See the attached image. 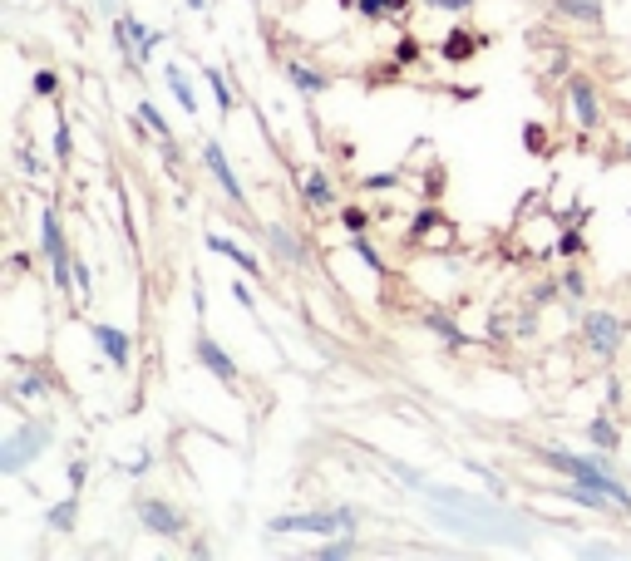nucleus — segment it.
Wrapping results in <instances>:
<instances>
[{"label": "nucleus", "mask_w": 631, "mask_h": 561, "mask_svg": "<svg viewBox=\"0 0 631 561\" xmlns=\"http://www.w3.org/2000/svg\"><path fill=\"white\" fill-rule=\"evenodd\" d=\"M547 463L553 468H562L567 477H572V483H587V487H597V493H607L611 498V508H631V498H627V487L617 483V477H607L602 473V458H572V453H562V448H553V453H547Z\"/></svg>", "instance_id": "1"}, {"label": "nucleus", "mask_w": 631, "mask_h": 561, "mask_svg": "<svg viewBox=\"0 0 631 561\" xmlns=\"http://www.w3.org/2000/svg\"><path fill=\"white\" fill-rule=\"evenodd\" d=\"M355 527V512L351 508H336V512H296V517H271L267 532L271 537H281V532H316V537H326V532H351Z\"/></svg>", "instance_id": "2"}, {"label": "nucleus", "mask_w": 631, "mask_h": 561, "mask_svg": "<svg viewBox=\"0 0 631 561\" xmlns=\"http://www.w3.org/2000/svg\"><path fill=\"white\" fill-rule=\"evenodd\" d=\"M50 438H54V434H50V424H20L11 438H5V444H0V468H5V473H20L25 458L40 453V448L50 444Z\"/></svg>", "instance_id": "3"}, {"label": "nucleus", "mask_w": 631, "mask_h": 561, "mask_svg": "<svg viewBox=\"0 0 631 561\" xmlns=\"http://www.w3.org/2000/svg\"><path fill=\"white\" fill-rule=\"evenodd\" d=\"M40 242H44V261H50L54 281H60V286H69V281H75V266H69L65 236H60V217H54L50 207L40 212Z\"/></svg>", "instance_id": "4"}, {"label": "nucleus", "mask_w": 631, "mask_h": 561, "mask_svg": "<svg viewBox=\"0 0 631 561\" xmlns=\"http://www.w3.org/2000/svg\"><path fill=\"white\" fill-rule=\"evenodd\" d=\"M139 522L153 532V537H182V512L178 508H168L163 498H139Z\"/></svg>", "instance_id": "5"}, {"label": "nucleus", "mask_w": 631, "mask_h": 561, "mask_svg": "<svg viewBox=\"0 0 631 561\" xmlns=\"http://www.w3.org/2000/svg\"><path fill=\"white\" fill-rule=\"evenodd\" d=\"M582 335H587L592 355H611V349L621 345V320L611 316V310H592V316L582 320Z\"/></svg>", "instance_id": "6"}, {"label": "nucleus", "mask_w": 631, "mask_h": 561, "mask_svg": "<svg viewBox=\"0 0 631 561\" xmlns=\"http://www.w3.org/2000/svg\"><path fill=\"white\" fill-rule=\"evenodd\" d=\"M193 355H198V360H203L207 370L217 374V380L227 384V389H232V384H237V365L227 360L222 349H217V340H213V335H198V340H193Z\"/></svg>", "instance_id": "7"}, {"label": "nucleus", "mask_w": 631, "mask_h": 561, "mask_svg": "<svg viewBox=\"0 0 631 561\" xmlns=\"http://www.w3.org/2000/svg\"><path fill=\"white\" fill-rule=\"evenodd\" d=\"M203 158H207V168H213V178L222 182V192L237 202V207H242V202H247V192H242V182H237V172L227 168V153H222V143H207V148H203Z\"/></svg>", "instance_id": "8"}, {"label": "nucleus", "mask_w": 631, "mask_h": 561, "mask_svg": "<svg viewBox=\"0 0 631 561\" xmlns=\"http://www.w3.org/2000/svg\"><path fill=\"white\" fill-rule=\"evenodd\" d=\"M94 340H99V349H104V360H114L118 370L129 365L133 345H129V335H124V330H114V325H94Z\"/></svg>", "instance_id": "9"}, {"label": "nucleus", "mask_w": 631, "mask_h": 561, "mask_svg": "<svg viewBox=\"0 0 631 561\" xmlns=\"http://www.w3.org/2000/svg\"><path fill=\"white\" fill-rule=\"evenodd\" d=\"M287 79H291V84H296V89H301V94H306V99H316V94H321V89H326V75H316V69H306V64H301V60H287Z\"/></svg>", "instance_id": "10"}, {"label": "nucleus", "mask_w": 631, "mask_h": 561, "mask_svg": "<svg viewBox=\"0 0 631 561\" xmlns=\"http://www.w3.org/2000/svg\"><path fill=\"white\" fill-rule=\"evenodd\" d=\"M139 118H143V124L153 128V133H158V143H163V153H168V163L178 158V148H173V128H168V118H163L158 108L149 104V99H143V104H139Z\"/></svg>", "instance_id": "11"}, {"label": "nucleus", "mask_w": 631, "mask_h": 561, "mask_svg": "<svg viewBox=\"0 0 631 561\" xmlns=\"http://www.w3.org/2000/svg\"><path fill=\"white\" fill-rule=\"evenodd\" d=\"M207 246H213V252H222V256H232V261L242 266L247 276H257V271H262V261H257V256H252V252H242V246H237V242H227V236H207Z\"/></svg>", "instance_id": "12"}, {"label": "nucleus", "mask_w": 631, "mask_h": 561, "mask_svg": "<svg viewBox=\"0 0 631 561\" xmlns=\"http://www.w3.org/2000/svg\"><path fill=\"white\" fill-rule=\"evenodd\" d=\"M572 108H578V124L582 128L597 124V94H592V84H582V79L572 84Z\"/></svg>", "instance_id": "13"}, {"label": "nucleus", "mask_w": 631, "mask_h": 561, "mask_svg": "<svg viewBox=\"0 0 631 561\" xmlns=\"http://www.w3.org/2000/svg\"><path fill=\"white\" fill-rule=\"evenodd\" d=\"M301 197H306L311 207H326V202H331V178H326V172H306V182H301Z\"/></svg>", "instance_id": "14"}, {"label": "nucleus", "mask_w": 631, "mask_h": 561, "mask_svg": "<svg viewBox=\"0 0 631 561\" xmlns=\"http://www.w3.org/2000/svg\"><path fill=\"white\" fill-rule=\"evenodd\" d=\"M168 89L178 94V104L188 108V114H198V99H193V89H188V75H182L178 64H168Z\"/></svg>", "instance_id": "15"}, {"label": "nucleus", "mask_w": 631, "mask_h": 561, "mask_svg": "<svg viewBox=\"0 0 631 561\" xmlns=\"http://www.w3.org/2000/svg\"><path fill=\"white\" fill-rule=\"evenodd\" d=\"M557 11L578 15V20H592V25L602 20V5H597V0H557Z\"/></svg>", "instance_id": "16"}, {"label": "nucleus", "mask_w": 631, "mask_h": 561, "mask_svg": "<svg viewBox=\"0 0 631 561\" xmlns=\"http://www.w3.org/2000/svg\"><path fill=\"white\" fill-rule=\"evenodd\" d=\"M405 0H355V11L365 15V20H380V15H395Z\"/></svg>", "instance_id": "17"}, {"label": "nucleus", "mask_w": 631, "mask_h": 561, "mask_svg": "<svg viewBox=\"0 0 631 561\" xmlns=\"http://www.w3.org/2000/svg\"><path fill=\"white\" fill-rule=\"evenodd\" d=\"M207 84H213V99H217V114H232V89L217 69H207Z\"/></svg>", "instance_id": "18"}, {"label": "nucleus", "mask_w": 631, "mask_h": 561, "mask_svg": "<svg viewBox=\"0 0 631 561\" xmlns=\"http://www.w3.org/2000/svg\"><path fill=\"white\" fill-rule=\"evenodd\" d=\"M429 330H439V335L449 340V345H464V330L454 325L449 316H439V310H429Z\"/></svg>", "instance_id": "19"}, {"label": "nucleus", "mask_w": 631, "mask_h": 561, "mask_svg": "<svg viewBox=\"0 0 631 561\" xmlns=\"http://www.w3.org/2000/svg\"><path fill=\"white\" fill-rule=\"evenodd\" d=\"M75 508H79V498L60 502V508H54V512H50V517H44V522H50L54 532H69V522H75Z\"/></svg>", "instance_id": "20"}, {"label": "nucleus", "mask_w": 631, "mask_h": 561, "mask_svg": "<svg viewBox=\"0 0 631 561\" xmlns=\"http://www.w3.org/2000/svg\"><path fill=\"white\" fill-rule=\"evenodd\" d=\"M587 438H592V444H602V448H611V444H617V429H611L607 419H592V424H587Z\"/></svg>", "instance_id": "21"}, {"label": "nucleus", "mask_w": 631, "mask_h": 561, "mask_svg": "<svg viewBox=\"0 0 631 561\" xmlns=\"http://www.w3.org/2000/svg\"><path fill=\"white\" fill-rule=\"evenodd\" d=\"M267 236H271V246H277V252H281V256H287V261H301V246H296V242H291V236H287V232H281V227H271V232H267Z\"/></svg>", "instance_id": "22"}, {"label": "nucleus", "mask_w": 631, "mask_h": 561, "mask_svg": "<svg viewBox=\"0 0 631 561\" xmlns=\"http://www.w3.org/2000/svg\"><path fill=\"white\" fill-rule=\"evenodd\" d=\"M341 227H345V232H351V236H360L365 227H370V217H365L360 207H345V212H341Z\"/></svg>", "instance_id": "23"}, {"label": "nucleus", "mask_w": 631, "mask_h": 561, "mask_svg": "<svg viewBox=\"0 0 631 561\" xmlns=\"http://www.w3.org/2000/svg\"><path fill=\"white\" fill-rule=\"evenodd\" d=\"M355 256H360V261L370 266V271H385V261H380V252H375V246L365 242V236H355Z\"/></svg>", "instance_id": "24"}, {"label": "nucleus", "mask_w": 631, "mask_h": 561, "mask_svg": "<svg viewBox=\"0 0 631 561\" xmlns=\"http://www.w3.org/2000/svg\"><path fill=\"white\" fill-rule=\"evenodd\" d=\"M355 551H360V547H355V537H345V541H331V547H321V551H316V557L336 561V557H355Z\"/></svg>", "instance_id": "25"}, {"label": "nucleus", "mask_w": 631, "mask_h": 561, "mask_svg": "<svg viewBox=\"0 0 631 561\" xmlns=\"http://www.w3.org/2000/svg\"><path fill=\"white\" fill-rule=\"evenodd\" d=\"M69 153H75V143H69V128L60 124V128H54V158L69 163Z\"/></svg>", "instance_id": "26"}, {"label": "nucleus", "mask_w": 631, "mask_h": 561, "mask_svg": "<svg viewBox=\"0 0 631 561\" xmlns=\"http://www.w3.org/2000/svg\"><path fill=\"white\" fill-rule=\"evenodd\" d=\"M395 172H375V178H365V188H370V192H385V188H395Z\"/></svg>", "instance_id": "27"}, {"label": "nucleus", "mask_w": 631, "mask_h": 561, "mask_svg": "<svg viewBox=\"0 0 631 561\" xmlns=\"http://www.w3.org/2000/svg\"><path fill=\"white\" fill-rule=\"evenodd\" d=\"M54 84H60L54 69H40V75H35V94H54Z\"/></svg>", "instance_id": "28"}, {"label": "nucleus", "mask_w": 631, "mask_h": 561, "mask_svg": "<svg viewBox=\"0 0 631 561\" xmlns=\"http://www.w3.org/2000/svg\"><path fill=\"white\" fill-rule=\"evenodd\" d=\"M434 222H444V217H439V212H419V217H415V236H425Z\"/></svg>", "instance_id": "29"}, {"label": "nucleus", "mask_w": 631, "mask_h": 561, "mask_svg": "<svg viewBox=\"0 0 631 561\" xmlns=\"http://www.w3.org/2000/svg\"><path fill=\"white\" fill-rule=\"evenodd\" d=\"M75 281H79V296H89V266L85 261L75 266Z\"/></svg>", "instance_id": "30"}, {"label": "nucleus", "mask_w": 631, "mask_h": 561, "mask_svg": "<svg viewBox=\"0 0 631 561\" xmlns=\"http://www.w3.org/2000/svg\"><path fill=\"white\" fill-rule=\"evenodd\" d=\"M232 296H237V301H242V306H247V310L257 306V301H252V291H247V286H237V281H232Z\"/></svg>", "instance_id": "31"}, {"label": "nucleus", "mask_w": 631, "mask_h": 561, "mask_svg": "<svg viewBox=\"0 0 631 561\" xmlns=\"http://www.w3.org/2000/svg\"><path fill=\"white\" fill-rule=\"evenodd\" d=\"M85 473H89L85 463H69V483H75V487H85Z\"/></svg>", "instance_id": "32"}, {"label": "nucleus", "mask_w": 631, "mask_h": 561, "mask_svg": "<svg viewBox=\"0 0 631 561\" xmlns=\"http://www.w3.org/2000/svg\"><path fill=\"white\" fill-rule=\"evenodd\" d=\"M429 5H444V11H464V5H473V0H429Z\"/></svg>", "instance_id": "33"}, {"label": "nucleus", "mask_w": 631, "mask_h": 561, "mask_svg": "<svg viewBox=\"0 0 631 561\" xmlns=\"http://www.w3.org/2000/svg\"><path fill=\"white\" fill-rule=\"evenodd\" d=\"M627 153H631V148H627Z\"/></svg>", "instance_id": "34"}]
</instances>
